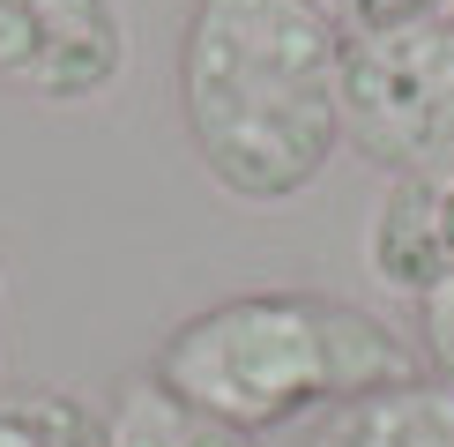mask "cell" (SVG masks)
<instances>
[{"label": "cell", "instance_id": "5b68a950", "mask_svg": "<svg viewBox=\"0 0 454 447\" xmlns=\"http://www.w3.org/2000/svg\"><path fill=\"white\" fill-rule=\"evenodd\" d=\"M365 261L387 291H410V298L447 284L454 276V164L447 172H403L380 186Z\"/></svg>", "mask_w": 454, "mask_h": 447}, {"label": "cell", "instance_id": "6da1fadb", "mask_svg": "<svg viewBox=\"0 0 454 447\" xmlns=\"http://www.w3.org/2000/svg\"><path fill=\"white\" fill-rule=\"evenodd\" d=\"M343 45L320 0H194L179 105L194 157L239 201H291L343 149Z\"/></svg>", "mask_w": 454, "mask_h": 447}, {"label": "cell", "instance_id": "7a4b0ae2", "mask_svg": "<svg viewBox=\"0 0 454 447\" xmlns=\"http://www.w3.org/2000/svg\"><path fill=\"white\" fill-rule=\"evenodd\" d=\"M157 372L179 403L209 410L239 433H276V425L335 410L372 388L418 380L403 335L380 313L350 306L328 291H239L216 306L186 313L164 335Z\"/></svg>", "mask_w": 454, "mask_h": 447}, {"label": "cell", "instance_id": "52a82bcc", "mask_svg": "<svg viewBox=\"0 0 454 447\" xmlns=\"http://www.w3.org/2000/svg\"><path fill=\"white\" fill-rule=\"evenodd\" d=\"M105 425H112V447H261L254 433H239V425L209 418V410L179 403L172 388L157 380V372L127 380L120 396H112Z\"/></svg>", "mask_w": 454, "mask_h": 447}, {"label": "cell", "instance_id": "30bf717a", "mask_svg": "<svg viewBox=\"0 0 454 447\" xmlns=\"http://www.w3.org/2000/svg\"><path fill=\"white\" fill-rule=\"evenodd\" d=\"M335 8H343L350 37H372V30H403V23L440 15V0H335Z\"/></svg>", "mask_w": 454, "mask_h": 447}, {"label": "cell", "instance_id": "9c48e42d", "mask_svg": "<svg viewBox=\"0 0 454 447\" xmlns=\"http://www.w3.org/2000/svg\"><path fill=\"white\" fill-rule=\"evenodd\" d=\"M418 335H425V358H432V380L454 388V276L432 284L418 298Z\"/></svg>", "mask_w": 454, "mask_h": 447}, {"label": "cell", "instance_id": "8992f818", "mask_svg": "<svg viewBox=\"0 0 454 447\" xmlns=\"http://www.w3.org/2000/svg\"><path fill=\"white\" fill-rule=\"evenodd\" d=\"M306 447H454V388L418 372V380L350 396L320 410Z\"/></svg>", "mask_w": 454, "mask_h": 447}, {"label": "cell", "instance_id": "277c9868", "mask_svg": "<svg viewBox=\"0 0 454 447\" xmlns=\"http://www.w3.org/2000/svg\"><path fill=\"white\" fill-rule=\"evenodd\" d=\"M127 74V15L112 0H0V90L30 105H98Z\"/></svg>", "mask_w": 454, "mask_h": 447}, {"label": "cell", "instance_id": "ba28073f", "mask_svg": "<svg viewBox=\"0 0 454 447\" xmlns=\"http://www.w3.org/2000/svg\"><path fill=\"white\" fill-rule=\"evenodd\" d=\"M0 447H112L105 410L67 388H8L0 396Z\"/></svg>", "mask_w": 454, "mask_h": 447}, {"label": "cell", "instance_id": "3957f363", "mask_svg": "<svg viewBox=\"0 0 454 447\" xmlns=\"http://www.w3.org/2000/svg\"><path fill=\"white\" fill-rule=\"evenodd\" d=\"M343 142L387 179L454 164V23L425 15L343 45Z\"/></svg>", "mask_w": 454, "mask_h": 447}]
</instances>
